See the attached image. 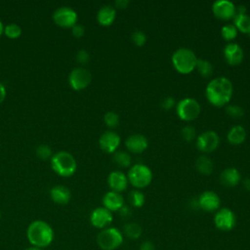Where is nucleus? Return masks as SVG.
<instances>
[{
    "mask_svg": "<svg viewBox=\"0 0 250 250\" xmlns=\"http://www.w3.org/2000/svg\"><path fill=\"white\" fill-rule=\"evenodd\" d=\"M232 92L233 86L230 80L227 77L219 76L208 83L205 94L210 104L220 107L230 101Z\"/></svg>",
    "mask_w": 250,
    "mask_h": 250,
    "instance_id": "f257e3e1",
    "label": "nucleus"
},
{
    "mask_svg": "<svg viewBox=\"0 0 250 250\" xmlns=\"http://www.w3.org/2000/svg\"><path fill=\"white\" fill-rule=\"evenodd\" d=\"M26 236L32 246L44 248L52 243L54 231L49 224L41 220H36L28 226Z\"/></svg>",
    "mask_w": 250,
    "mask_h": 250,
    "instance_id": "f03ea898",
    "label": "nucleus"
},
{
    "mask_svg": "<svg viewBox=\"0 0 250 250\" xmlns=\"http://www.w3.org/2000/svg\"><path fill=\"white\" fill-rule=\"evenodd\" d=\"M197 60L194 52L186 47L177 49L172 55V63L175 69L183 74H188L195 69Z\"/></svg>",
    "mask_w": 250,
    "mask_h": 250,
    "instance_id": "7ed1b4c3",
    "label": "nucleus"
},
{
    "mask_svg": "<svg viewBox=\"0 0 250 250\" xmlns=\"http://www.w3.org/2000/svg\"><path fill=\"white\" fill-rule=\"evenodd\" d=\"M51 166L55 173L62 177L72 176L77 168L76 160L67 151H59L51 158Z\"/></svg>",
    "mask_w": 250,
    "mask_h": 250,
    "instance_id": "20e7f679",
    "label": "nucleus"
},
{
    "mask_svg": "<svg viewBox=\"0 0 250 250\" xmlns=\"http://www.w3.org/2000/svg\"><path fill=\"white\" fill-rule=\"evenodd\" d=\"M127 178L128 182H130L133 187L137 188H143L151 183L152 172L146 165L143 163H137L131 166Z\"/></svg>",
    "mask_w": 250,
    "mask_h": 250,
    "instance_id": "39448f33",
    "label": "nucleus"
},
{
    "mask_svg": "<svg viewBox=\"0 0 250 250\" xmlns=\"http://www.w3.org/2000/svg\"><path fill=\"white\" fill-rule=\"evenodd\" d=\"M123 242L122 232L116 228H106L99 232L97 243L103 250H114Z\"/></svg>",
    "mask_w": 250,
    "mask_h": 250,
    "instance_id": "423d86ee",
    "label": "nucleus"
},
{
    "mask_svg": "<svg viewBox=\"0 0 250 250\" xmlns=\"http://www.w3.org/2000/svg\"><path fill=\"white\" fill-rule=\"evenodd\" d=\"M200 104L193 98H185L178 102L176 111L178 116L185 121H191L198 117L200 114Z\"/></svg>",
    "mask_w": 250,
    "mask_h": 250,
    "instance_id": "0eeeda50",
    "label": "nucleus"
},
{
    "mask_svg": "<svg viewBox=\"0 0 250 250\" xmlns=\"http://www.w3.org/2000/svg\"><path fill=\"white\" fill-rule=\"evenodd\" d=\"M92 80L91 72L85 67H75L68 75V83L70 87L75 91L85 89Z\"/></svg>",
    "mask_w": 250,
    "mask_h": 250,
    "instance_id": "6e6552de",
    "label": "nucleus"
},
{
    "mask_svg": "<svg viewBox=\"0 0 250 250\" xmlns=\"http://www.w3.org/2000/svg\"><path fill=\"white\" fill-rule=\"evenodd\" d=\"M53 21L61 27L69 28L77 23V14L69 7H60L53 14Z\"/></svg>",
    "mask_w": 250,
    "mask_h": 250,
    "instance_id": "1a4fd4ad",
    "label": "nucleus"
},
{
    "mask_svg": "<svg viewBox=\"0 0 250 250\" xmlns=\"http://www.w3.org/2000/svg\"><path fill=\"white\" fill-rule=\"evenodd\" d=\"M220 143V138L215 131L208 130L202 132L196 139V146L200 151L212 152L214 151Z\"/></svg>",
    "mask_w": 250,
    "mask_h": 250,
    "instance_id": "9d476101",
    "label": "nucleus"
},
{
    "mask_svg": "<svg viewBox=\"0 0 250 250\" xmlns=\"http://www.w3.org/2000/svg\"><path fill=\"white\" fill-rule=\"evenodd\" d=\"M214 223L219 229L229 231L234 228L236 224V217L230 209L221 208L215 214Z\"/></svg>",
    "mask_w": 250,
    "mask_h": 250,
    "instance_id": "9b49d317",
    "label": "nucleus"
},
{
    "mask_svg": "<svg viewBox=\"0 0 250 250\" xmlns=\"http://www.w3.org/2000/svg\"><path fill=\"white\" fill-rule=\"evenodd\" d=\"M212 11L218 19L228 21L233 19L236 14L235 5L229 0H217L212 5Z\"/></svg>",
    "mask_w": 250,
    "mask_h": 250,
    "instance_id": "f8f14e48",
    "label": "nucleus"
},
{
    "mask_svg": "<svg viewBox=\"0 0 250 250\" xmlns=\"http://www.w3.org/2000/svg\"><path fill=\"white\" fill-rule=\"evenodd\" d=\"M197 202L199 208L205 212H214L219 209L221 200L216 192L212 190H206L199 195Z\"/></svg>",
    "mask_w": 250,
    "mask_h": 250,
    "instance_id": "ddd939ff",
    "label": "nucleus"
},
{
    "mask_svg": "<svg viewBox=\"0 0 250 250\" xmlns=\"http://www.w3.org/2000/svg\"><path fill=\"white\" fill-rule=\"evenodd\" d=\"M119 145H120V136L114 131H105L101 135L99 139L100 147L107 153L115 152Z\"/></svg>",
    "mask_w": 250,
    "mask_h": 250,
    "instance_id": "4468645a",
    "label": "nucleus"
},
{
    "mask_svg": "<svg viewBox=\"0 0 250 250\" xmlns=\"http://www.w3.org/2000/svg\"><path fill=\"white\" fill-rule=\"evenodd\" d=\"M90 222L97 229H104L112 222V214L104 207H98L91 213Z\"/></svg>",
    "mask_w": 250,
    "mask_h": 250,
    "instance_id": "2eb2a0df",
    "label": "nucleus"
},
{
    "mask_svg": "<svg viewBox=\"0 0 250 250\" xmlns=\"http://www.w3.org/2000/svg\"><path fill=\"white\" fill-rule=\"evenodd\" d=\"M125 146L129 151L134 153H141L147 148L148 142L144 135L135 133L130 135L125 140Z\"/></svg>",
    "mask_w": 250,
    "mask_h": 250,
    "instance_id": "dca6fc26",
    "label": "nucleus"
},
{
    "mask_svg": "<svg viewBox=\"0 0 250 250\" xmlns=\"http://www.w3.org/2000/svg\"><path fill=\"white\" fill-rule=\"evenodd\" d=\"M224 57L229 64H239L243 60V50L237 43H228L224 48Z\"/></svg>",
    "mask_w": 250,
    "mask_h": 250,
    "instance_id": "f3484780",
    "label": "nucleus"
},
{
    "mask_svg": "<svg viewBox=\"0 0 250 250\" xmlns=\"http://www.w3.org/2000/svg\"><path fill=\"white\" fill-rule=\"evenodd\" d=\"M107 184L112 191L120 193L126 189L128 186V178L121 171H112L107 177Z\"/></svg>",
    "mask_w": 250,
    "mask_h": 250,
    "instance_id": "a211bd4d",
    "label": "nucleus"
},
{
    "mask_svg": "<svg viewBox=\"0 0 250 250\" xmlns=\"http://www.w3.org/2000/svg\"><path fill=\"white\" fill-rule=\"evenodd\" d=\"M103 204L104 207L109 210L110 212L119 211L121 207L124 205V198L119 192L110 190L104 195Z\"/></svg>",
    "mask_w": 250,
    "mask_h": 250,
    "instance_id": "6ab92c4d",
    "label": "nucleus"
},
{
    "mask_svg": "<svg viewBox=\"0 0 250 250\" xmlns=\"http://www.w3.org/2000/svg\"><path fill=\"white\" fill-rule=\"evenodd\" d=\"M50 196L55 203L64 205L69 202V200L71 198V193H70V190L66 187L59 185V186H55L51 188Z\"/></svg>",
    "mask_w": 250,
    "mask_h": 250,
    "instance_id": "aec40b11",
    "label": "nucleus"
},
{
    "mask_svg": "<svg viewBox=\"0 0 250 250\" xmlns=\"http://www.w3.org/2000/svg\"><path fill=\"white\" fill-rule=\"evenodd\" d=\"M116 17V10L111 5H104L100 8L97 14V21L101 25H110Z\"/></svg>",
    "mask_w": 250,
    "mask_h": 250,
    "instance_id": "412c9836",
    "label": "nucleus"
},
{
    "mask_svg": "<svg viewBox=\"0 0 250 250\" xmlns=\"http://www.w3.org/2000/svg\"><path fill=\"white\" fill-rule=\"evenodd\" d=\"M240 180H241V176H240L239 171L233 167L225 169L224 171H222V173L220 175L221 183L224 186L229 187V188L235 187L236 185H238Z\"/></svg>",
    "mask_w": 250,
    "mask_h": 250,
    "instance_id": "4be33fe9",
    "label": "nucleus"
},
{
    "mask_svg": "<svg viewBox=\"0 0 250 250\" xmlns=\"http://www.w3.org/2000/svg\"><path fill=\"white\" fill-rule=\"evenodd\" d=\"M246 138V130L243 126L241 125H235L231 127L228 134H227V139L229 143L232 145H240L244 142Z\"/></svg>",
    "mask_w": 250,
    "mask_h": 250,
    "instance_id": "5701e85b",
    "label": "nucleus"
},
{
    "mask_svg": "<svg viewBox=\"0 0 250 250\" xmlns=\"http://www.w3.org/2000/svg\"><path fill=\"white\" fill-rule=\"evenodd\" d=\"M195 167L199 173L203 175H210L214 170V163L210 157L200 155L195 160Z\"/></svg>",
    "mask_w": 250,
    "mask_h": 250,
    "instance_id": "b1692460",
    "label": "nucleus"
},
{
    "mask_svg": "<svg viewBox=\"0 0 250 250\" xmlns=\"http://www.w3.org/2000/svg\"><path fill=\"white\" fill-rule=\"evenodd\" d=\"M233 24L241 32H248L250 27V16L245 14H235L233 17Z\"/></svg>",
    "mask_w": 250,
    "mask_h": 250,
    "instance_id": "393cba45",
    "label": "nucleus"
},
{
    "mask_svg": "<svg viewBox=\"0 0 250 250\" xmlns=\"http://www.w3.org/2000/svg\"><path fill=\"white\" fill-rule=\"evenodd\" d=\"M195 68L198 71V73L204 78H209L213 73L212 63L205 59H198Z\"/></svg>",
    "mask_w": 250,
    "mask_h": 250,
    "instance_id": "a878e982",
    "label": "nucleus"
},
{
    "mask_svg": "<svg viewBox=\"0 0 250 250\" xmlns=\"http://www.w3.org/2000/svg\"><path fill=\"white\" fill-rule=\"evenodd\" d=\"M123 231L127 237H129L131 239H137L142 234V228L139 224L130 222V223L125 224V226L123 228Z\"/></svg>",
    "mask_w": 250,
    "mask_h": 250,
    "instance_id": "bb28decb",
    "label": "nucleus"
},
{
    "mask_svg": "<svg viewBox=\"0 0 250 250\" xmlns=\"http://www.w3.org/2000/svg\"><path fill=\"white\" fill-rule=\"evenodd\" d=\"M145 195L144 193L139 189H132L128 194V200L129 203L137 208H140L145 203Z\"/></svg>",
    "mask_w": 250,
    "mask_h": 250,
    "instance_id": "cd10ccee",
    "label": "nucleus"
},
{
    "mask_svg": "<svg viewBox=\"0 0 250 250\" xmlns=\"http://www.w3.org/2000/svg\"><path fill=\"white\" fill-rule=\"evenodd\" d=\"M113 161L120 167H128L131 165V156L126 151L118 150L113 154Z\"/></svg>",
    "mask_w": 250,
    "mask_h": 250,
    "instance_id": "c85d7f7f",
    "label": "nucleus"
},
{
    "mask_svg": "<svg viewBox=\"0 0 250 250\" xmlns=\"http://www.w3.org/2000/svg\"><path fill=\"white\" fill-rule=\"evenodd\" d=\"M237 32L238 30L233 23H227L221 28V34L223 38L228 41L233 40L237 36Z\"/></svg>",
    "mask_w": 250,
    "mask_h": 250,
    "instance_id": "c756f323",
    "label": "nucleus"
},
{
    "mask_svg": "<svg viewBox=\"0 0 250 250\" xmlns=\"http://www.w3.org/2000/svg\"><path fill=\"white\" fill-rule=\"evenodd\" d=\"M4 34L11 39H16L21 36V29L18 24L10 23L4 27Z\"/></svg>",
    "mask_w": 250,
    "mask_h": 250,
    "instance_id": "7c9ffc66",
    "label": "nucleus"
},
{
    "mask_svg": "<svg viewBox=\"0 0 250 250\" xmlns=\"http://www.w3.org/2000/svg\"><path fill=\"white\" fill-rule=\"evenodd\" d=\"M104 120L109 128H115L119 124V116L114 111H107L104 116Z\"/></svg>",
    "mask_w": 250,
    "mask_h": 250,
    "instance_id": "2f4dec72",
    "label": "nucleus"
},
{
    "mask_svg": "<svg viewBox=\"0 0 250 250\" xmlns=\"http://www.w3.org/2000/svg\"><path fill=\"white\" fill-rule=\"evenodd\" d=\"M226 111L229 116L232 118H240L244 114V109L237 104H229L226 107Z\"/></svg>",
    "mask_w": 250,
    "mask_h": 250,
    "instance_id": "473e14b6",
    "label": "nucleus"
},
{
    "mask_svg": "<svg viewBox=\"0 0 250 250\" xmlns=\"http://www.w3.org/2000/svg\"><path fill=\"white\" fill-rule=\"evenodd\" d=\"M36 155L42 160H47L52 158V149L47 145H41L36 148Z\"/></svg>",
    "mask_w": 250,
    "mask_h": 250,
    "instance_id": "72a5a7b5",
    "label": "nucleus"
},
{
    "mask_svg": "<svg viewBox=\"0 0 250 250\" xmlns=\"http://www.w3.org/2000/svg\"><path fill=\"white\" fill-rule=\"evenodd\" d=\"M131 39L133 41V43L139 47L143 46L146 41V35L145 32H143L142 30H134L133 33L131 34Z\"/></svg>",
    "mask_w": 250,
    "mask_h": 250,
    "instance_id": "f704fd0d",
    "label": "nucleus"
},
{
    "mask_svg": "<svg viewBox=\"0 0 250 250\" xmlns=\"http://www.w3.org/2000/svg\"><path fill=\"white\" fill-rule=\"evenodd\" d=\"M181 134H182V137H183L187 142H190V141H192V140L195 138L196 132H195V129H194L193 126H191V125H186L185 127L182 128Z\"/></svg>",
    "mask_w": 250,
    "mask_h": 250,
    "instance_id": "c9c22d12",
    "label": "nucleus"
},
{
    "mask_svg": "<svg viewBox=\"0 0 250 250\" xmlns=\"http://www.w3.org/2000/svg\"><path fill=\"white\" fill-rule=\"evenodd\" d=\"M76 61L81 63V64H85L87 63L89 61H90V55L89 53L84 50V49H81L79 50L77 53H76Z\"/></svg>",
    "mask_w": 250,
    "mask_h": 250,
    "instance_id": "e433bc0d",
    "label": "nucleus"
},
{
    "mask_svg": "<svg viewBox=\"0 0 250 250\" xmlns=\"http://www.w3.org/2000/svg\"><path fill=\"white\" fill-rule=\"evenodd\" d=\"M71 32H72V35L75 37V38H80L84 35L85 33V28L83 25L79 24V23H76L74 24L72 27H71Z\"/></svg>",
    "mask_w": 250,
    "mask_h": 250,
    "instance_id": "4c0bfd02",
    "label": "nucleus"
},
{
    "mask_svg": "<svg viewBox=\"0 0 250 250\" xmlns=\"http://www.w3.org/2000/svg\"><path fill=\"white\" fill-rule=\"evenodd\" d=\"M160 104H161V106H162L164 109H170V108H172V107L175 105V100H174L172 97H170V96L164 97V98L161 100Z\"/></svg>",
    "mask_w": 250,
    "mask_h": 250,
    "instance_id": "58836bf2",
    "label": "nucleus"
},
{
    "mask_svg": "<svg viewBox=\"0 0 250 250\" xmlns=\"http://www.w3.org/2000/svg\"><path fill=\"white\" fill-rule=\"evenodd\" d=\"M140 250H154V246L150 241H144L140 246Z\"/></svg>",
    "mask_w": 250,
    "mask_h": 250,
    "instance_id": "ea45409f",
    "label": "nucleus"
},
{
    "mask_svg": "<svg viewBox=\"0 0 250 250\" xmlns=\"http://www.w3.org/2000/svg\"><path fill=\"white\" fill-rule=\"evenodd\" d=\"M119 213H120V215L123 216V217H129V216H131L132 211H131V209H130L128 206L123 205V206L121 207V209L119 210Z\"/></svg>",
    "mask_w": 250,
    "mask_h": 250,
    "instance_id": "a19ab883",
    "label": "nucleus"
},
{
    "mask_svg": "<svg viewBox=\"0 0 250 250\" xmlns=\"http://www.w3.org/2000/svg\"><path fill=\"white\" fill-rule=\"evenodd\" d=\"M130 2L128 0H116L115 1V7L119 9H125Z\"/></svg>",
    "mask_w": 250,
    "mask_h": 250,
    "instance_id": "79ce46f5",
    "label": "nucleus"
},
{
    "mask_svg": "<svg viewBox=\"0 0 250 250\" xmlns=\"http://www.w3.org/2000/svg\"><path fill=\"white\" fill-rule=\"evenodd\" d=\"M5 97H6V89H5L4 85L0 82V104L4 101Z\"/></svg>",
    "mask_w": 250,
    "mask_h": 250,
    "instance_id": "37998d69",
    "label": "nucleus"
},
{
    "mask_svg": "<svg viewBox=\"0 0 250 250\" xmlns=\"http://www.w3.org/2000/svg\"><path fill=\"white\" fill-rule=\"evenodd\" d=\"M236 13L237 14H245L246 13V7L244 5H239L236 7Z\"/></svg>",
    "mask_w": 250,
    "mask_h": 250,
    "instance_id": "c03bdc74",
    "label": "nucleus"
},
{
    "mask_svg": "<svg viewBox=\"0 0 250 250\" xmlns=\"http://www.w3.org/2000/svg\"><path fill=\"white\" fill-rule=\"evenodd\" d=\"M243 187L247 190H250V178H246L243 180Z\"/></svg>",
    "mask_w": 250,
    "mask_h": 250,
    "instance_id": "a18cd8bd",
    "label": "nucleus"
},
{
    "mask_svg": "<svg viewBox=\"0 0 250 250\" xmlns=\"http://www.w3.org/2000/svg\"><path fill=\"white\" fill-rule=\"evenodd\" d=\"M25 250H43L42 248H38V247H35V246H31V247H28L26 248Z\"/></svg>",
    "mask_w": 250,
    "mask_h": 250,
    "instance_id": "49530a36",
    "label": "nucleus"
},
{
    "mask_svg": "<svg viewBox=\"0 0 250 250\" xmlns=\"http://www.w3.org/2000/svg\"><path fill=\"white\" fill-rule=\"evenodd\" d=\"M2 33H4V26H3L2 21H0V36L2 35Z\"/></svg>",
    "mask_w": 250,
    "mask_h": 250,
    "instance_id": "de8ad7c7",
    "label": "nucleus"
},
{
    "mask_svg": "<svg viewBox=\"0 0 250 250\" xmlns=\"http://www.w3.org/2000/svg\"><path fill=\"white\" fill-rule=\"evenodd\" d=\"M248 34H249V36H250V27H249V30H248V32H247Z\"/></svg>",
    "mask_w": 250,
    "mask_h": 250,
    "instance_id": "09e8293b",
    "label": "nucleus"
},
{
    "mask_svg": "<svg viewBox=\"0 0 250 250\" xmlns=\"http://www.w3.org/2000/svg\"><path fill=\"white\" fill-rule=\"evenodd\" d=\"M0 217H1V213H0Z\"/></svg>",
    "mask_w": 250,
    "mask_h": 250,
    "instance_id": "8fccbe9b",
    "label": "nucleus"
}]
</instances>
